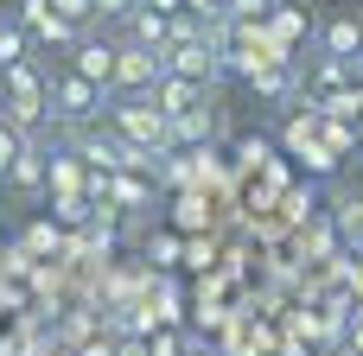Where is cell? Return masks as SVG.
Masks as SVG:
<instances>
[{"label": "cell", "mask_w": 363, "mask_h": 356, "mask_svg": "<svg viewBox=\"0 0 363 356\" xmlns=\"http://www.w3.org/2000/svg\"><path fill=\"white\" fill-rule=\"evenodd\" d=\"M102 127L108 134H121L134 153H153V159H166L172 153V121L147 102V96H128V102H108V115H102Z\"/></svg>", "instance_id": "1"}, {"label": "cell", "mask_w": 363, "mask_h": 356, "mask_svg": "<svg viewBox=\"0 0 363 356\" xmlns=\"http://www.w3.org/2000/svg\"><path fill=\"white\" fill-rule=\"evenodd\" d=\"M45 115L70 134V127H89V121H102L108 115V89H96V83H83L77 70H64V76H51V89H45Z\"/></svg>", "instance_id": "2"}, {"label": "cell", "mask_w": 363, "mask_h": 356, "mask_svg": "<svg viewBox=\"0 0 363 356\" xmlns=\"http://www.w3.org/2000/svg\"><path fill=\"white\" fill-rule=\"evenodd\" d=\"M160 57H166V76H185V83H204V89H217V76H223V51H217L211 32H198V38H172Z\"/></svg>", "instance_id": "3"}, {"label": "cell", "mask_w": 363, "mask_h": 356, "mask_svg": "<svg viewBox=\"0 0 363 356\" xmlns=\"http://www.w3.org/2000/svg\"><path fill=\"white\" fill-rule=\"evenodd\" d=\"M166 76V57L160 51H140V45H121L115 51V83H108V102H128V96H153Z\"/></svg>", "instance_id": "4"}, {"label": "cell", "mask_w": 363, "mask_h": 356, "mask_svg": "<svg viewBox=\"0 0 363 356\" xmlns=\"http://www.w3.org/2000/svg\"><path fill=\"white\" fill-rule=\"evenodd\" d=\"M115 51H121V38H96V32H83V38L70 45V70H77L83 83L108 89V83H115Z\"/></svg>", "instance_id": "5"}, {"label": "cell", "mask_w": 363, "mask_h": 356, "mask_svg": "<svg viewBox=\"0 0 363 356\" xmlns=\"http://www.w3.org/2000/svg\"><path fill=\"white\" fill-rule=\"evenodd\" d=\"M13 19H19V32H26L32 45H77V38H83L77 25H64V19L51 13V0H19Z\"/></svg>", "instance_id": "6"}, {"label": "cell", "mask_w": 363, "mask_h": 356, "mask_svg": "<svg viewBox=\"0 0 363 356\" xmlns=\"http://www.w3.org/2000/svg\"><path fill=\"white\" fill-rule=\"evenodd\" d=\"M223 134V108H217V96L204 102V108H191V115H179L172 121V153L179 147H191V153H211V140Z\"/></svg>", "instance_id": "7"}, {"label": "cell", "mask_w": 363, "mask_h": 356, "mask_svg": "<svg viewBox=\"0 0 363 356\" xmlns=\"http://www.w3.org/2000/svg\"><path fill=\"white\" fill-rule=\"evenodd\" d=\"M147 102H153L166 121H179V115H191V108H204L211 89H204V83H185V76H160V89H153Z\"/></svg>", "instance_id": "8"}, {"label": "cell", "mask_w": 363, "mask_h": 356, "mask_svg": "<svg viewBox=\"0 0 363 356\" xmlns=\"http://www.w3.org/2000/svg\"><path fill=\"white\" fill-rule=\"evenodd\" d=\"M0 185H6V191H19V197H38V191L51 185V153H45V147H26Z\"/></svg>", "instance_id": "9"}, {"label": "cell", "mask_w": 363, "mask_h": 356, "mask_svg": "<svg viewBox=\"0 0 363 356\" xmlns=\"http://www.w3.org/2000/svg\"><path fill=\"white\" fill-rule=\"evenodd\" d=\"M319 57H332V64H357L363 57V19L357 13L325 19V51H319Z\"/></svg>", "instance_id": "10"}, {"label": "cell", "mask_w": 363, "mask_h": 356, "mask_svg": "<svg viewBox=\"0 0 363 356\" xmlns=\"http://www.w3.org/2000/svg\"><path fill=\"white\" fill-rule=\"evenodd\" d=\"M249 89H255V96H268V102H287V96H300L306 83H300L294 57H274V64H262V70L249 76Z\"/></svg>", "instance_id": "11"}, {"label": "cell", "mask_w": 363, "mask_h": 356, "mask_svg": "<svg viewBox=\"0 0 363 356\" xmlns=\"http://www.w3.org/2000/svg\"><path fill=\"white\" fill-rule=\"evenodd\" d=\"M121 25H128V32H121V45H140V51H166V13H153V6H134Z\"/></svg>", "instance_id": "12"}, {"label": "cell", "mask_w": 363, "mask_h": 356, "mask_svg": "<svg viewBox=\"0 0 363 356\" xmlns=\"http://www.w3.org/2000/svg\"><path fill=\"white\" fill-rule=\"evenodd\" d=\"M147 197H153L147 172H115V178H108V204H115V210H140Z\"/></svg>", "instance_id": "13"}, {"label": "cell", "mask_w": 363, "mask_h": 356, "mask_svg": "<svg viewBox=\"0 0 363 356\" xmlns=\"http://www.w3.org/2000/svg\"><path fill=\"white\" fill-rule=\"evenodd\" d=\"M26 57H32V38L19 32V19H0V76L13 64H26Z\"/></svg>", "instance_id": "14"}, {"label": "cell", "mask_w": 363, "mask_h": 356, "mask_svg": "<svg viewBox=\"0 0 363 356\" xmlns=\"http://www.w3.org/2000/svg\"><path fill=\"white\" fill-rule=\"evenodd\" d=\"M223 13L242 19V25H268V19L281 13V0H223Z\"/></svg>", "instance_id": "15"}, {"label": "cell", "mask_w": 363, "mask_h": 356, "mask_svg": "<svg viewBox=\"0 0 363 356\" xmlns=\"http://www.w3.org/2000/svg\"><path fill=\"white\" fill-rule=\"evenodd\" d=\"M51 13H57L64 25H77V32L96 25V0H51Z\"/></svg>", "instance_id": "16"}, {"label": "cell", "mask_w": 363, "mask_h": 356, "mask_svg": "<svg viewBox=\"0 0 363 356\" xmlns=\"http://www.w3.org/2000/svg\"><path fill=\"white\" fill-rule=\"evenodd\" d=\"M338 356H363V306L345 312V331H338Z\"/></svg>", "instance_id": "17"}, {"label": "cell", "mask_w": 363, "mask_h": 356, "mask_svg": "<svg viewBox=\"0 0 363 356\" xmlns=\"http://www.w3.org/2000/svg\"><path fill=\"white\" fill-rule=\"evenodd\" d=\"M313 83H319L325 96H338V89L351 83V64H332V57H319V70H313Z\"/></svg>", "instance_id": "18"}, {"label": "cell", "mask_w": 363, "mask_h": 356, "mask_svg": "<svg viewBox=\"0 0 363 356\" xmlns=\"http://www.w3.org/2000/svg\"><path fill=\"white\" fill-rule=\"evenodd\" d=\"M19 153H26V140H19V134H13V127L0 121V178L13 172V159H19Z\"/></svg>", "instance_id": "19"}, {"label": "cell", "mask_w": 363, "mask_h": 356, "mask_svg": "<svg viewBox=\"0 0 363 356\" xmlns=\"http://www.w3.org/2000/svg\"><path fill=\"white\" fill-rule=\"evenodd\" d=\"M179 350H185V344H179V338H172L166 325H160V331L147 338V356H179Z\"/></svg>", "instance_id": "20"}, {"label": "cell", "mask_w": 363, "mask_h": 356, "mask_svg": "<svg viewBox=\"0 0 363 356\" xmlns=\"http://www.w3.org/2000/svg\"><path fill=\"white\" fill-rule=\"evenodd\" d=\"M140 0H96V19H128Z\"/></svg>", "instance_id": "21"}, {"label": "cell", "mask_w": 363, "mask_h": 356, "mask_svg": "<svg viewBox=\"0 0 363 356\" xmlns=\"http://www.w3.org/2000/svg\"><path fill=\"white\" fill-rule=\"evenodd\" d=\"M268 159V140H242V166H262Z\"/></svg>", "instance_id": "22"}, {"label": "cell", "mask_w": 363, "mask_h": 356, "mask_svg": "<svg viewBox=\"0 0 363 356\" xmlns=\"http://www.w3.org/2000/svg\"><path fill=\"white\" fill-rule=\"evenodd\" d=\"M89 331H96V318H70V325H64V338H70V344H83Z\"/></svg>", "instance_id": "23"}, {"label": "cell", "mask_w": 363, "mask_h": 356, "mask_svg": "<svg viewBox=\"0 0 363 356\" xmlns=\"http://www.w3.org/2000/svg\"><path fill=\"white\" fill-rule=\"evenodd\" d=\"M115 356H147V338H121V344H115Z\"/></svg>", "instance_id": "24"}, {"label": "cell", "mask_w": 363, "mask_h": 356, "mask_svg": "<svg viewBox=\"0 0 363 356\" xmlns=\"http://www.w3.org/2000/svg\"><path fill=\"white\" fill-rule=\"evenodd\" d=\"M83 356H115V344L102 338V344H83Z\"/></svg>", "instance_id": "25"}, {"label": "cell", "mask_w": 363, "mask_h": 356, "mask_svg": "<svg viewBox=\"0 0 363 356\" xmlns=\"http://www.w3.org/2000/svg\"><path fill=\"white\" fill-rule=\"evenodd\" d=\"M179 356H204V350H198V344H185V350H179Z\"/></svg>", "instance_id": "26"}, {"label": "cell", "mask_w": 363, "mask_h": 356, "mask_svg": "<svg viewBox=\"0 0 363 356\" xmlns=\"http://www.w3.org/2000/svg\"><path fill=\"white\" fill-rule=\"evenodd\" d=\"M357 255H363V229H357Z\"/></svg>", "instance_id": "27"}]
</instances>
